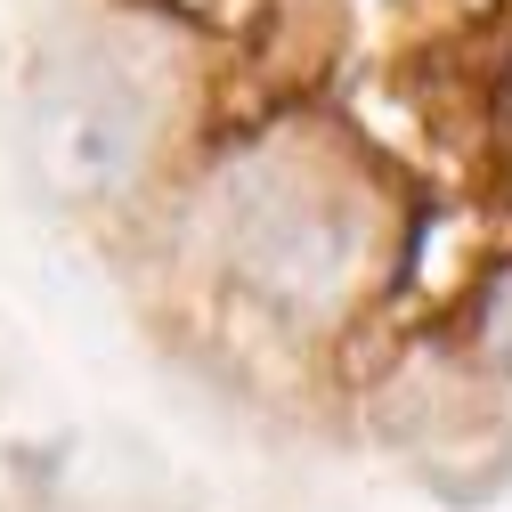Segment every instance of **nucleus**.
<instances>
[{"mask_svg": "<svg viewBox=\"0 0 512 512\" xmlns=\"http://www.w3.org/2000/svg\"><path fill=\"white\" fill-rule=\"evenodd\" d=\"M33 155H41V171L66 187V196H106V187H122L139 171L147 114L106 66H74V74H57L41 90V106H33Z\"/></svg>", "mask_w": 512, "mask_h": 512, "instance_id": "1", "label": "nucleus"}, {"mask_svg": "<svg viewBox=\"0 0 512 512\" xmlns=\"http://www.w3.org/2000/svg\"><path fill=\"white\" fill-rule=\"evenodd\" d=\"M488 342H496V366H504V382H512V293H504L496 317H488Z\"/></svg>", "mask_w": 512, "mask_h": 512, "instance_id": "2", "label": "nucleus"}]
</instances>
